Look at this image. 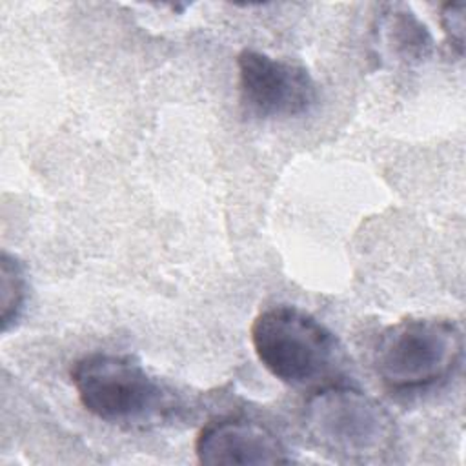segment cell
I'll return each instance as SVG.
<instances>
[{
  "instance_id": "obj_9",
  "label": "cell",
  "mask_w": 466,
  "mask_h": 466,
  "mask_svg": "<svg viewBox=\"0 0 466 466\" xmlns=\"http://www.w3.org/2000/svg\"><path fill=\"white\" fill-rule=\"evenodd\" d=\"M464 2H448L441 9V25L450 47L462 55L464 49Z\"/></svg>"
},
{
  "instance_id": "obj_1",
  "label": "cell",
  "mask_w": 466,
  "mask_h": 466,
  "mask_svg": "<svg viewBox=\"0 0 466 466\" xmlns=\"http://www.w3.org/2000/svg\"><path fill=\"white\" fill-rule=\"evenodd\" d=\"M69 377L84 410L109 424L158 426L177 410L175 393L131 355H84Z\"/></svg>"
},
{
  "instance_id": "obj_6",
  "label": "cell",
  "mask_w": 466,
  "mask_h": 466,
  "mask_svg": "<svg viewBox=\"0 0 466 466\" xmlns=\"http://www.w3.org/2000/svg\"><path fill=\"white\" fill-rule=\"evenodd\" d=\"M195 453L202 464H286L291 462L282 439L268 426L242 419L209 420L197 435Z\"/></svg>"
},
{
  "instance_id": "obj_7",
  "label": "cell",
  "mask_w": 466,
  "mask_h": 466,
  "mask_svg": "<svg viewBox=\"0 0 466 466\" xmlns=\"http://www.w3.org/2000/svg\"><path fill=\"white\" fill-rule=\"evenodd\" d=\"M375 35L382 55L399 64H420L433 49L428 27L402 5H386L377 16Z\"/></svg>"
},
{
  "instance_id": "obj_8",
  "label": "cell",
  "mask_w": 466,
  "mask_h": 466,
  "mask_svg": "<svg viewBox=\"0 0 466 466\" xmlns=\"http://www.w3.org/2000/svg\"><path fill=\"white\" fill-rule=\"evenodd\" d=\"M0 291H2V329L7 333L22 317L27 300V279L22 262L2 251L0 260Z\"/></svg>"
},
{
  "instance_id": "obj_5",
  "label": "cell",
  "mask_w": 466,
  "mask_h": 466,
  "mask_svg": "<svg viewBox=\"0 0 466 466\" xmlns=\"http://www.w3.org/2000/svg\"><path fill=\"white\" fill-rule=\"evenodd\" d=\"M237 67L242 102L257 116H299L317 104V84L302 66L244 49Z\"/></svg>"
},
{
  "instance_id": "obj_4",
  "label": "cell",
  "mask_w": 466,
  "mask_h": 466,
  "mask_svg": "<svg viewBox=\"0 0 466 466\" xmlns=\"http://www.w3.org/2000/svg\"><path fill=\"white\" fill-rule=\"evenodd\" d=\"M461 326L442 317H408L388 326L373 346V368L391 391H419L446 380L461 364Z\"/></svg>"
},
{
  "instance_id": "obj_2",
  "label": "cell",
  "mask_w": 466,
  "mask_h": 466,
  "mask_svg": "<svg viewBox=\"0 0 466 466\" xmlns=\"http://www.w3.org/2000/svg\"><path fill=\"white\" fill-rule=\"evenodd\" d=\"M302 424L311 442L339 462H384L397 444L390 411L351 386L326 384L311 393L302 410Z\"/></svg>"
},
{
  "instance_id": "obj_3",
  "label": "cell",
  "mask_w": 466,
  "mask_h": 466,
  "mask_svg": "<svg viewBox=\"0 0 466 466\" xmlns=\"http://www.w3.org/2000/svg\"><path fill=\"white\" fill-rule=\"evenodd\" d=\"M249 335L258 362L288 386H319L342 362V348L333 331L297 306L279 304L260 311Z\"/></svg>"
}]
</instances>
